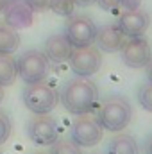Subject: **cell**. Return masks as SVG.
Masks as SVG:
<instances>
[{
    "label": "cell",
    "mask_w": 152,
    "mask_h": 154,
    "mask_svg": "<svg viewBox=\"0 0 152 154\" xmlns=\"http://www.w3.org/2000/svg\"><path fill=\"white\" fill-rule=\"evenodd\" d=\"M59 100L65 109L72 115L91 113L99 102V88L90 77H74L68 79L59 93Z\"/></svg>",
    "instance_id": "6da1fadb"
},
{
    "label": "cell",
    "mask_w": 152,
    "mask_h": 154,
    "mask_svg": "<svg viewBox=\"0 0 152 154\" xmlns=\"http://www.w3.org/2000/svg\"><path fill=\"white\" fill-rule=\"evenodd\" d=\"M95 118L102 125V129L118 133L129 125V122L132 118V108L127 99H123L120 95H113V97H108L100 104Z\"/></svg>",
    "instance_id": "7a4b0ae2"
},
{
    "label": "cell",
    "mask_w": 152,
    "mask_h": 154,
    "mask_svg": "<svg viewBox=\"0 0 152 154\" xmlns=\"http://www.w3.org/2000/svg\"><path fill=\"white\" fill-rule=\"evenodd\" d=\"M22 100H23L25 108L29 111H32L34 115H48L50 111L56 109V106L59 102V95L50 84L39 81V82L27 84L23 88Z\"/></svg>",
    "instance_id": "3957f363"
},
{
    "label": "cell",
    "mask_w": 152,
    "mask_h": 154,
    "mask_svg": "<svg viewBox=\"0 0 152 154\" xmlns=\"http://www.w3.org/2000/svg\"><path fill=\"white\" fill-rule=\"evenodd\" d=\"M50 70V61L41 50H25L16 57V75L25 84L45 81Z\"/></svg>",
    "instance_id": "277c9868"
},
{
    "label": "cell",
    "mask_w": 152,
    "mask_h": 154,
    "mask_svg": "<svg viewBox=\"0 0 152 154\" xmlns=\"http://www.w3.org/2000/svg\"><path fill=\"white\" fill-rule=\"evenodd\" d=\"M70 136H72V142L77 143L79 147H95L97 143H100L104 136V129L97 122V118L91 116L90 113L77 115V118L72 124Z\"/></svg>",
    "instance_id": "5b68a950"
},
{
    "label": "cell",
    "mask_w": 152,
    "mask_h": 154,
    "mask_svg": "<svg viewBox=\"0 0 152 154\" xmlns=\"http://www.w3.org/2000/svg\"><path fill=\"white\" fill-rule=\"evenodd\" d=\"M97 25L95 22L86 16V14H72L66 22L65 27V36L72 43L74 48H81V47H88L93 45L95 36H97Z\"/></svg>",
    "instance_id": "8992f818"
},
{
    "label": "cell",
    "mask_w": 152,
    "mask_h": 154,
    "mask_svg": "<svg viewBox=\"0 0 152 154\" xmlns=\"http://www.w3.org/2000/svg\"><path fill=\"white\" fill-rule=\"evenodd\" d=\"M68 63L77 77H91L102 66V52L95 45L74 48Z\"/></svg>",
    "instance_id": "52a82bcc"
},
{
    "label": "cell",
    "mask_w": 152,
    "mask_h": 154,
    "mask_svg": "<svg viewBox=\"0 0 152 154\" xmlns=\"http://www.w3.org/2000/svg\"><path fill=\"white\" fill-rule=\"evenodd\" d=\"M27 136L36 145H52L59 136V127L56 118L50 115H34L27 122Z\"/></svg>",
    "instance_id": "ba28073f"
},
{
    "label": "cell",
    "mask_w": 152,
    "mask_h": 154,
    "mask_svg": "<svg viewBox=\"0 0 152 154\" xmlns=\"http://www.w3.org/2000/svg\"><path fill=\"white\" fill-rule=\"evenodd\" d=\"M120 56L125 66L129 68H145L149 59L152 57V50L149 41L145 39V36L140 38H127L123 47L120 48Z\"/></svg>",
    "instance_id": "9c48e42d"
},
{
    "label": "cell",
    "mask_w": 152,
    "mask_h": 154,
    "mask_svg": "<svg viewBox=\"0 0 152 154\" xmlns=\"http://www.w3.org/2000/svg\"><path fill=\"white\" fill-rule=\"evenodd\" d=\"M116 25L120 27V31L123 32L125 38H140L147 32V29L150 25V16L143 9L123 11L118 18Z\"/></svg>",
    "instance_id": "30bf717a"
},
{
    "label": "cell",
    "mask_w": 152,
    "mask_h": 154,
    "mask_svg": "<svg viewBox=\"0 0 152 154\" xmlns=\"http://www.w3.org/2000/svg\"><path fill=\"white\" fill-rule=\"evenodd\" d=\"M72 50H74V47L68 41V38L65 36V32L50 34L45 39V45H43V54L47 56V59L50 63H56V65L68 61L72 56Z\"/></svg>",
    "instance_id": "8fae6325"
},
{
    "label": "cell",
    "mask_w": 152,
    "mask_h": 154,
    "mask_svg": "<svg viewBox=\"0 0 152 154\" xmlns=\"http://www.w3.org/2000/svg\"><path fill=\"white\" fill-rule=\"evenodd\" d=\"M34 22V11L25 4V0H13L4 9V23L13 29H27Z\"/></svg>",
    "instance_id": "7c38bea8"
},
{
    "label": "cell",
    "mask_w": 152,
    "mask_h": 154,
    "mask_svg": "<svg viewBox=\"0 0 152 154\" xmlns=\"http://www.w3.org/2000/svg\"><path fill=\"white\" fill-rule=\"evenodd\" d=\"M125 36L120 31V27L116 23H108L102 25L100 29H97V36H95V47L100 52H120V48L125 43Z\"/></svg>",
    "instance_id": "4fadbf2b"
},
{
    "label": "cell",
    "mask_w": 152,
    "mask_h": 154,
    "mask_svg": "<svg viewBox=\"0 0 152 154\" xmlns=\"http://www.w3.org/2000/svg\"><path fill=\"white\" fill-rule=\"evenodd\" d=\"M108 154H140V147L131 134H114L108 143Z\"/></svg>",
    "instance_id": "5bb4252c"
},
{
    "label": "cell",
    "mask_w": 152,
    "mask_h": 154,
    "mask_svg": "<svg viewBox=\"0 0 152 154\" xmlns=\"http://www.w3.org/2000/svg\"><path fill=\"white\" fill-rule=\"evenodd\" d=\"M20 47V34L7 23H0V52L13 54Z\"/></svg>",
    "instance_id": "9a60e30c"
},
{
    "label": "cell",
    "mask_w": 152,
    "mask_h": 154,
    "mask_svg": "<svg viewBox=\"0 0 152 154\" xmlns=\"http://www.w3.org/2000/svg\"><path fill=\"white\" fill-rule=\"evenodd\" d=\"M16 77V59L11 54L0 52V86H11Z\"/></svg>",
    "instance_id": "2e32d148"
},
{
    "label": "cell",
    "mask_w": 152,
    "mask_h": 154,
    "mask_svg": "<svg viewBox=\"0 0 152 154\" xmlns=\"http://www.w3.org/2000/svg\"><path fill=\"white\" fill-rule=\"evenodd\" d=\"M48 154H82V151L72 140H56Z\"/></svg>",
    "instance_id": "e0dca14e"
},
{
    "label": "cell",
    "mask_w": 152,
    "mask_h": 154,
    "mask_svg": "<svg viewBox=\"0 0 152 154\" xmlns=\"http://www.w3.org/2000/svg\"><path fill=\"white\" fill-rule=\"evenodd\" d=\"M75 7V0H50V5H48V9H52L59 16H72Z\"/></svg>",
    "instance_id": "ac0fdd59"
},
{
    "label": "cell",
    "mask_w": 152,
    "mask_h": 154,
    "mask_svg": "<svg viewBox=\"0 0 152 154\" xmlns=\"http://www.w3.org/2000/svg\"><path fill=\"white\" fill-rule=\"evenodd\" d=\"M138 102H140V106L145 111L152 113V82H145V84L140 86V90H138Z\"/></svg>",
    "instance_id": "d6986e66"
},
{
    "label": "cell",
    "mask_w": 152,
    "mask_h": 154,
    "mask_svg": "<svg viewBox=\"0 0 152 154\" xmlns=\"http://www.w3.org/2000/svg\"><path fill=\"white\" fill-rule=\"evenodd\" d=\"M13 133V124H11V118L5 111H0V145L5 143L9 140Z\"/></svg>",
    "instance_id": "ffe728a7"
},
{
    "label": "cell",
    "mask_w": 152,
    "mask_h": 154,
    "mask_svg": "<svg viewBox=\"0 0 152 154\" xmlns=\"http://www.w3.org/2000/svg\"><path fill=\"white\" fill-rule=\"evenodd\" d=\"M25 4H27L34 13H43V11L48 9L50 0H25Z\"/></svg>",
    "instance_id": "44dd1931"
},
{
    "label": "cell",
    "mask_w": 152,
    "mask_h": 154,
    "mask_svg": "<svg viewBox=\"0 0 152 154\" xmlns=\"http://www.w3.org/2000/svg\"><path fill=\"white\" fill-rule=\"evenodd\" d=\"M99 4L100 9L104 11H116L120 5H122V0H95Z\"/></svg>",
    "instance_id": "7402d4cb"
},
{
    "label": "cell",
    "mask_w": 152,
    "mask_h": 154,
    "mask_svg": "<svg viewBox=\"0 0 152 154\" xmlns=\"http://www.w3.org/2000/svg\"><path fill=\"white\" fill-rule=\"evenodd\" d=\"M141 2H143V0H122V5H120V7H123V11H131V9H140Z\"/></svg>",
    "instance_id": "603a6c76"
},
{
    "label": "cell",
    "mask_w": 152,
    "mask_h": 154,
    "mask_svg": "<svg viewBox=\"0 0 152 154\" xmlns=\"http://www.w3.org/2000/svg\"><path fill=\"white\" fill-rule=\"evenodd\" d=\"M143 151H145V154H152V136H149V138L145 140V145H143Z\"/></svg>",
    "instance_id": "cb8c5ba5"
},
{
    "label": "cell",
    "mask_w": 152,
    "mask_h": 154,
    "mask_svg": "<svg viewBox=\"0 0 152 154\" xmlns=\"http://www.w3.org/2000/svg\"><path fill=\"white\" fill-rule=\"evenodd\" d=\"M145 70H147V79H149V82H152V57L149 59V63H147Z\"/></svg>",
    "instance_id": "d4e9b609"
},
{
    "label": "cell",
    "mask_w": 152,
    "mask_h": 154,
    "mask_svg": "<svg viewBox=\"0 0 152 154\" xmlns=\"http://www.w3.org/2000/svg\"><path fill=\"white\" fill-rule=\"evenodd\" d=\"M75 4L79 5V7H88V5L95 4V0H75Z\"/></svg>",
    "instance_id": "484cf974"
},
{
    "label": "cell",
    "mask_w": 152,
    "mask_h": 154,
    "mask_svg": "<svg viewBox=\"0 0 152 154\" xmlns=\"http://www.w3.org/2000/svg\"><path fill=\"white\" fill-rule=\"evenodd\" d=\"M11 2H13V0H0V11H4V9H5Z\"/></svg>",
    "instance_id": "4316f807"
},
{
    "label": "cell",
    "mask_w": 152,
    "mask_h": 154,
    "mask_svg": "<svg viewBox=\"0 0 152 154\" xmlns=\"http://www.w3.org/2000/svg\"><path fill=\"white\" fill-rule=\"evenodd\" d=\"M2 100H4V88L0 86V104H2Z\"/></svg>",
    "instance_id": "83f0119b"
},
{
    "label": "cell",
    "mask_w": 152,
    "mask_h": 154,
    "mask_svg": "<svg viewBox=\"0 0 152 154\" xmlns=\"http://www.w3.org/2000/svg\"><path fill=\"white\" fill-rule=\"evenodd\" d=\"M31 154H48V152H43V151H38V152H31Z\"/></svg>",
    "instance_id": "f1b7e54d"
},
{
    "label": "cell",
    "mask_w": 152,
    "mask_h": 154,
    "mask_svg": "<svg viewBox=\"0 0 152 154\" xmlns=\"http://www.w3.org/2000/svg\"><path fill=\"white\" fill-rule=\"evenodd\" d=\"M0 154H2V152H0Z\"/></svg>",
    "instance_id": "f546056e"
}]
</instances>
